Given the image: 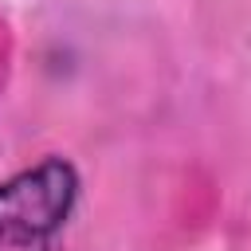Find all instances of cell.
Returning a JSON list of instances; mask_svg holds the SVG:
<instances>
[{
	"instance_id": "6da1fadb",
	"label": "cell",
	"mask_w": 251,
	"mask_h": 251,
	"mask_svg": "<svg viewBox=\"0 0 251 251\" xmlns=\"http://www.w3.org/2000/svg\"><path fill=\"white\" fill-rule=\"evenodd\" d=\"M78 196V176L63 157H47L0 184V251H55Z\"/></svg>"
}]
</instances>
